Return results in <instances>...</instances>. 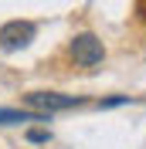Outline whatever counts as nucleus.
Returning a JSON list of instances; mask_svg holds the SVG:
<instances>
[{
	"instance_id": "nucleus-1",
	"label": "nucleus",
	"mask_w": 146,
	"mask_h": 149,
	"mask_svg": "<svg viewBox=\"0 0 146 149\" xmlns=\"http://www.w3.org/2000/svg\"><path fill=\"white\" fill-rule=\"evenodd\" d=\"M24 102L34 112L51 115V112H65V109H75V105H85V98L82 95H61V92H31V95H24Z\"/></svg>"
},
{
	"instance_id": "nucleus-2",
	"label": "nucleus",
	"mask_w": 146,
	"mask_h": 149,
	"mask_svg": "<svg viewBox=\"0 0 146 149\" xmlns=\"http://www.w3.org/2000/svg\"><path fill=\"white\" fill-rule=\"evenodd\" d=\"M34 34H37V27L31 20H7V24L0 27V51L14 54L20 47H27L31 41H34Z\"/></svg>"
},
{
	"instance_id": "nucleus-3",
	"label": "nucleus",
	"mask_w": 146,
	"mask_h": 149,
	"mask_svg": "<svg viewBox=\"0 0 146 149\" xmlns=\"http://www.w3.org/2000/svg\"><path fill=\"white\" fill-rule=\"evenodd\" d=\"M72 58H75V65H82V68H95L102 65V58H105V47H102V41L95 34H75L72 37Z\"/></svg>"
},
{
	"instance_id": "nucleus-4",
	"label": "nucleus",
	"mask_w": 146,
	"mask_h": 149,
	"mask_svg": "<svg viewBox=\"0 0 146 149\" xmlns=\"http://www.w3.org/2000/svg\"><path fill=\"white\" fill-rule=\"evenodd\" d=\"M17 122H51L44 112H17V109H0V125H17Z\"/></svg>"
},
{
	"instance_id": "nucleus-5",
	"label": "nucleus",
	"mask_w": 146,
	"mask_h": 149,
	"mask_svg": "<svg viewBox=\"0 0 146 149\" xmlns=\"http://www.w3.org/2000/svg\"><path fill=\"white\" fill-rule=\"evenodd\" d=\"M27 139H31V142H48V139H51V132H48V129H31Z\"/></svg>"
},
{
	"instance_id": "nucleus-6",
	"label": "nucleus",
	"mask_w": 146,
	"mask_h": 149,
	"mask_svg": "<svg viewBox=\"0 0 146 149\" xmlns=\"http://www.w3.org/2000/svg\"><path fill=\"white\" fill-rule=\"evenodd\" d=\"M126 102H129L126 95H116V98H105V102H99V105L102 109H112V105H126Z\"/></svg>"
}]
</instances>
